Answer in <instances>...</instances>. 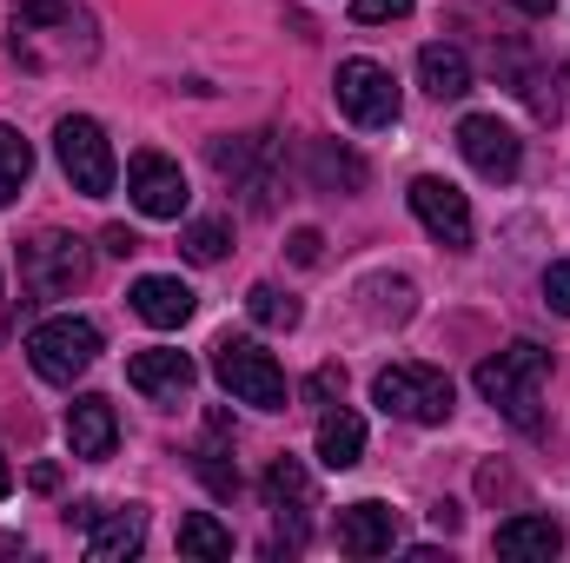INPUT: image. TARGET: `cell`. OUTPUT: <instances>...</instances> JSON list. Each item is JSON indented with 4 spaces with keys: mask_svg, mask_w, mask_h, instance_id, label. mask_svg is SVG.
<instances>
[{
    "mask_svg": "<svg viewBox=\"0 0 570 563\" xmlns=\"http://www.w3.org/2000/svg\"><path fill=\"white\" fill-rule=\"evenodd\" d=\"M7 53L33 73H67L100 53V27L80 0H13V33Z\"/></svg>",
    "mask_w": 570,
    "mask_h": 563,
    "instance_id": "6da1fadb",
    "label": "cell"
},
{
    "mask_svg": "<svg viewBox=\"0 0 570 563\" xmlns=\"http://www.w3.org/2000/svg\"><path fill=\"white\" fill-rule=\"evenodd\" d=\"M544 378H551V358L531 338H518V345H504L498 358L478 365V392L518 431H538V418H544Z\"/></svg>",
    "mask_w": 570,
    "mask_h": 563,
    "instance_id": "7a4b0ae2",
    "label": "cell"
},
{
    "mask_svg": "<svg viewBox=\"0 0 570 563\" xmlns=\"http://www.w3.org/2000/svg\"><path fill=\"white\" fill-rule=\"evenodd\" d=\"M94 358H100V332H94L87 318H73V312L40 318V325L27 332V365H33V378H47V385H73V378H87Z\"/></svg>",
    "mask_w": 570,
    "mask_h": 563,
    "instance_id": "3957f363",
    "label": "cell"
},
{
    "mask_svg": "<svg viewBox=\"0 0 570 563\" xmlns=\"http://www.w3.org/2000/svg\"><path fill=\"white\" fill-rule=\"evenodd\" d=\"M213 378L239 398V405H253V412H285V372L279 358L266 352V345H253V338H219L213 345Z\"/></svg>",
    "mask_w": 570,
    "mask_h": 563,
    "instance_id": "277c9868",
    "label": "cell"
},
{
    "mask_svg": "<svg viewBox=\"0 0 570 563\" xmlns=\"http://www.w3.org/2000/svg\"><path fill=\"white\" fill-rule=\"evenodd\" d=\"M80 285H87V246L73 233H33L20 246V292H27V305L73 298Z\"/></svg>",
    "mask_w": 570,
    "mask_h": 563,
    "instance_id": "5b68a950",
    "label": "cell"
},
{
    "mask_svg": "<svg viewBox=\"0 0 570 563\" xmlns=\"http://www.w3.org/2000/svg\"><path fill=\"white\" fill-rule=\"evenodd\" d=\"M53 159H60V172H67V186L73 192H87V199H107L114 192V140H107V127L100 120H87V113H67L60 127H53Z\"/></svg>",
    "mask_w": 570,
    "mask_h": 563,
    "instance_id": "8992f818",
    "label": "cell"
},
{
    "mask_svg": "<svg viewBox=\"0 0 570 563\" xmlns=\"http://www.w3.org/2000/svg\"><path fill=\"white\" fill-rule=\"evenodd\" d=\"M372 398L392 418H412V424H444L451 405H458V392H451V378L438 365H385L372 378Z\"/></svg>",
    "mask_w": 570,
    "mask_h": 563,
    "instance_id": "52a82bcc",
    "label": "cell"
},
{
    "mask_svg": "<svg viewBox=\"0 0 570 563\" xmlns=\"http://www.w3.org/2000/svg\"><path fill=\"white\" fill-rule=\"evenodd\" d=\"M332 93H338V113H345L352 127H399V113H405L399 80H392V67H379V60H338Z\"/></svg>",
    "mask_w": 570,
    "mask_h": 563,
    "instance_id": "ba28073f",
    "label": "cell"
},
{
    "mask_svg": "<svg viewBox=\"0 0 570 563\" xmlns=\"http://www.w3.org/2000/svg\"><path fill=\"white\" fill-rule=\"evenodd\" d=\"M458 152H464V166H471L478 179H518V166H524V140H518L498 113L458 120Z\"/></svg>",
    "mask_w": 570,
    "mask_h": 563,
    "instance_id": "9c48e42d",
    "label": "cell"
},
{
    "mask_svg": "<svg viewBox=\"0 0 570 563\" xmlns=\"http://www.w3.org/2000/svg\"><path fill=\"white\" fill-rule=\"evenodd\" d=\"M127 199L140 206L146 219H179L193 192H186L179 159H166V152H134V159H127Z\"/></svg>",
    "mask_w": 570,
    "mask_h": 563,
    "instance_id": "30bf717a",
    "label": "cell"
},
{
    "mask_svg": "<svg viewBox=\"0 0 570 563\" xmlns=\"http://www.w3.org/2000/svg\"><path fill=\"white\" fill-rule=\"evenodd\" d=\"M412 213H419V226H425L438 246H451V253H464L471 246V199L451 186V179H412Z\"/></svg>",
    "mask_w": 570,
    "mask_h": 563,
    "instance_id": "8fae6325",
    "label": "cell"
},
{
    "mask_svg": "<svg viewBox=\"0 0 570 563\" xmlns=\"http://www.w3.org/2000/svg\"><path fill=\"white\" fill-rule=\"evenodd\" d=\"M193 358L186 352H166V345H146V352H134L127 358V385L140 392V398H153V405H179L186 392H193Z\"/></svg>",
    "mask_w": 570,
    "mask_h": 563,
    "instance_id": "7c38bea8",
    "label": "cell"
},
{
    "mask_svg": "<svg viewBox=\"0 0 570 563\" xmlns=\"http://www.w3.org/2000/svg\"><path fill=\"white\" fill-rule=\"evenodd\" d=\"M80 524H87V557L94 563L140 557V544H146V511L140 504H120V511H80Z\"/></svg>",
    "mask_w": 570,
    "mask_h": 563,
    "instance_id": "4fadbf2b",
    "label": "cell"
},
{
    "mask_svg": "<svg viewBox=\"0 0 570 563\" xmlns=\"http://www.w3.org/2000/svg\"><path fill=\"white\" fill-rule=\"evenodd\" d=\"M399 544V511L365 497V504H345L338 511V551L345 557H385Z\"/></svg>",
    "mask_w": 570,
    "mask_h": 563,
    "instance_id": "5bb4252c",
    "label": "cell"
},
{
    "mask_svg": "<svg viewBox=\"0 0 570 563\" xmlns=\"http://www.w3.org/2000/svg\"><path fill=\"white\" fill-rule=\"evenodd\" d=\"M127 298H134V312H140L153 332H179V325L193 318V305H199V298H193V285L173 279V273H146V279H134Z\"/></svg>",
    "mask_w": 570,
    "mask_h": 563,
    "instance_id": "9a60e30c",
    "label": "cell"
},
{
    "mask_svg": "<svg viewBox=\"0 0 570 563\" xmlns=\"http://www.w3.org/2000/svg\"><path fill=\"white\" fill-rule=\"evenodd\" d=\"M114 444H120V418H114V405L107 398H73L67 405V451L73 457H87V464H100V457H114Z\"/></svg>",
    "mask_w": 570,
    "mask_h": 563,
    "instance_id": "2e32d148",
    "label": "cell"
},
{
    "mask_svg": "<svg viewBox=\"0 0 570 563\" xmlns=\"http://www.w3.org/2000/svg\"><path fill=\"white\" fill-rule=\"evenodd\" d=\"M491 551H498V557H558V551H564V524H558V517H531V511H524V517H511V524H498V537H491Z\"/></svg>",
    "mask_w": 570,
    "mask_h": 563,
    "instance_id": "e0dca14e",
    "label": "cell"
},
{
    "mask_svg": "<svg viewBox=\"0 0 570 563\" xmlns=\"http://www.w3.org/2000/svg\"><path fill=\"white\" fill-rule=\"evenodd\" d=\"M419 80H425L431 100H464V93H471V60H464V47H444V40L419 47Z\"/></svg>",
    "mask_w": 570,
    "mask_h": 563,
    "instance_id": "ac0fdd59",
    "label": "cell"
},
{
    "mask_svg": "<svg viewBox=\"0 0 570 563\" xmlns=\"http://www.w3.org/2000/svg\"><path fill=\"white\" fill-rule=\"evenodd\" d=\"M266 504L273 511H292V537H305V517H312V477H305V464L298 457H273V471H266Z\"/></svg>",
    "mask_w": 570,
    "mask_h": 563,
    "instance_id": "d6986e66",
    "label": "cell"
},
{
    "mask_svg": "<svg viewBox=\"0 0 570 563\" xmlns=\"http://www.w3.org/2000/svg\"><path fill=\"white\" fill-rule=\"evenodd\" d=\"M358 457H365V418L345 412V405L325 412V418H318V464H325V471H352Z\"/></svg>",
    "mask_w": 570,
    "mask_h": 563,
    "instance_id": "ffe728a7",
    "label": "cell"
},
{
    "mask_svg": "<svg viewBox=\"0 0 570 563\" xmlns=\"http://www.w3.org/2000/svg\"><path fill=\"white\" fill-rule=\"evenodd\" d=\"M358 305H365V318L372 325H405L412 312H419V292H412V279H365L358 285Z\"/></svg>",
    "mask_w": 570,
    "mask_h": 563,
    "instance_id": "44dd1931",
    "label": "cell"
},
{
    "mask_svg": "<svg viewBox=\"0 0 570 563\" xmlns=\"http://www.w3.org/2000/svg\"><path fill=\"white\" fill-rule=\"evenodd\" d=\"M213 166L239 186V192H253V206H266V172H259V140H213Z\"/></svg>",
    "mask_w": 570,
    "mask_h": 563,
    "instance_id": "7402d4cb",
    "label": "cell"
},
{
    "mask_svg": "<svg viewBox=\"0 0 570 563\" xmlns=\"http://www.w3.org/2000/svg\"><path fill=\"white\" fill-rule=\"evenodd\" d=\"M179 557H233V531L213 517V511H186L179 517Z\"/></svg>",
    "mask_w": 570,
    "mask_h": 563,
    "instance_id": "603a6c76",
    "label": "cell"
},
{
    "mask_svg": "<svg viewBox=\"0 0 570 563\" xmlns=\"http://www.w3.org/2000/svg\"><path fill=\"white\" fill-rule=\"evenodd\" d=\"M33 179V140L20 127H0V206H13Z\"/></svg>",
    "mask_w": 570,
    "mask_h": 563,
    "instance_id": "cb8c5ba5",
    "label": "cell"
},
{
    "mask_svg": "<svg viewBox=\"0 0 570 563\" xmlns=\"http://www.w3.org/2000/svg\"><path fill=\"white\" fill-rule=\"evenodd\" d=\"M246 312H253V325H266V332H292V325L305 318V305H298L285 285H253V292H246Z\"/></svg>",
    "mask_w": 570,
    "mask_h": 563,
    "instance_id": "d4e9b609",
    "label": "cell"
},
{
    "mask_svg": "<svg viewBox=\"0 0 570 563\" xmlns=\"http://www.w3.org/2000/svg\"><path fill=\"white\" fill-rule=\"evenodd\" d=\"M226 239H233V226H226V219H193V226L179 233V246H186V259H199V266H213V259H226Z\"/></svg>",
    "mask_w": 570,
    "mask_h": 563,
    "instance_id": "484cf974",
    "label": "cell"
},
{
    "mask_svg": "<svg viewBox=\"0 0 570 563\" xmlns=\"http://www.w3.org/2000/svg\"><path fill=\"white\" fill-rule=\"evenodd\" d=\"M312 172H318L325 186H345V192H358V186H365V159L332 152V146H312Z\"/></svg>",
    "mask_w": 570,
    "mask_h": 563,
    "instance_id": "4316f807",
    "label": "cell"
},
{
    "mask_svg": "<svg viewBox=\"0 0 570 563\" xmlns=\"http://www.w3.org/2000/svg\"><path fill=\"white\" fill-rule=\"evenodd\" d=\"M199 477H206L219 497H233V491H239V471H233V464H226V451H213V444L199 451Z\"/></svg>",
    "mask_w": 570,
    "mask_h": 563,
    "instance_id": "83f0119b",
    "label": "cell"
},
{
    "mask_svg": "<svg viewBox=\"0 0 570 563\" xmlns=\"http://www.w3.org/2000/svg\"><path fill=\"white\" fill-rule=\"evenodd\" d=\"M412 0H352V20L358 27H379V20H405Z\"/></svg>",
    "mask_w": 570,
    "mask_h": 563,
    "instance_id": "f1b7e54d",
    "label": "cell"
},
{
    "mask_svg": "<svg viewBox=\"0 0 570 563\" xmlns=\"http://www.w3.org/2000/svg\"><path fill=\"white\" fill-rule=\"evenodd\" d=\"M338 392H345V372H338V365H318V372L305 378V398H312V405H332Z\"/></svg>",
    "mask_w": 570,
    "mask_h": 563,
    "instance_id": "f546056e",
    "label": "cell"
},
{
    "mask_svg": "<svg viewBox=\"0 0 570 563\" xmlns=\"http://www.w3.org/2000/svg\"><path fill=\"white\" fill-rule=\"evenodd\" d=\"M544 305H551L558 318H570V259H558V266L544 273Z\"/></svg>",
    "mask_w": 570,
    "mask_h": 563,
    "instance_id": "4dcf8cb0",
    "label": "cell"
},
{
    "mask_svg": "<svg viewBox=\"0 0 570 563\" xmlns=\"http://www.w3.org/2000/svg\"><path fill=\"white\" fill-rule=\"evenodd\" d=\"M318 246H325V239H318L312 226H298V233H292V259H298V266H318Z\"/></svg>",
    "mask_w": 570,
    "mask_h": 563,
    "instance_id": "1f68e13d",
    "label": "cell"
},
{
    "mask_svg": "<svg viewBox=\"0 0 570 563\" xmlns=\"http://www.w3.org/2000/svg\"><path fill=\"white\" fill-rule=\"evenodd\" d=\"M107 253H114V259H134V253H140V239H134L127 226H107Z\"/></svg>",
    "mask_w": 570,
    "mask_h": 563,
    "instance_id": "d6a6232c",
    "label": "cell"
},
{
    "mask_svg": "<svg viewBox=\"0 0 570 563\" xmlns=\"http://www.w3.org/2000/svg\"><path fill=\"white\" fill-rule=\"evenodd\" d=\"M0 497H13V471H7V451H0Z\"/></svg>",
    "mask_w": 570,
    "mask_h": 563,
    "instance_id": "836d02e7",
    "label": "cell"
},
{
    "mask_svg": "<svg viewBox=\"0 0 570 563\" xmlns=\"http://www.w3.org/2000/svg\"><path fill=\"white\" fill-rule=\"evenodd\" d=\"M518 7H524V13H551V0H518Z\"/></svg>",
    "mask_w": 570,
    "mask_h": 563,
    "instance_id": "e575fe53",
    "label": "cell"
},
{
    "mask_svg": "<svg viewBox=\"0 0 570 563\" xmlns=\"http://www.w3.org/2000/svg\"><path fill=\"white\" fill-rule=\"evenodd\" d=\"M0 345H7V292H0Z\"/></svg>",
    "mask_w": 570,
    "mask_h": 563,
    "instance_id": "d590c367",
    "label": "cell"
}]
</instances>
